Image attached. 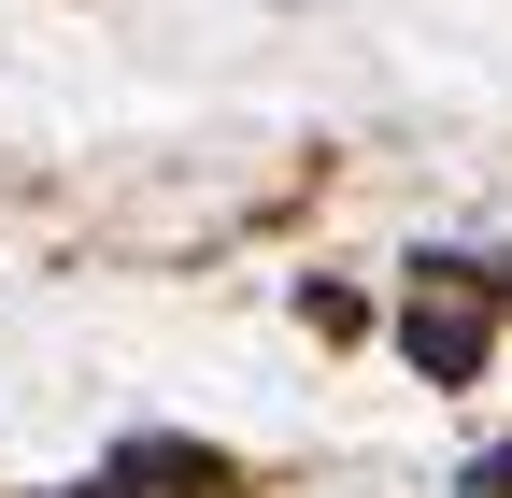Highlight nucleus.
<instances>
[{"label": "nucleus", "instance_id": "1", "mask_svg": "<svg viewBox=\"0 0 512 498\" xmlns=\"http://www.w3.org/2000/svg\"><path fill=\"white\" fill-rule=\"evenodd\" d=\"M399 342H413V370H427V385H470V370H484V342H498V299H484V271L427 257V285H413Z\"/></svg>", "mask_w": 512, "mask_h": 498}, {"label": "nucleus", "instance_id": "2", "mask_svg": "<svg viewBox=\"0 0 512 498\" xmlns=\"http://www.w3.org/2000/svg\"><path fill=\"white\" fill-rule=\"evenodd\" d=\"M470 498H512V442H498V456H470Z\"/></svg>", "mask_w": 512, "mask_h": 498}, {"label": "nucleus", "instance_id": "3", "mask_svg": "<svg viewBox=\"0 0 512 498\" xmlns=\"http://www.w3.org/2000/svg\"><path fill=\"white\" fill-rule=\"evenodd\" d=\"M498 285H512V271H498Z\"/></svg>", "mask_w": 512, "mask_h": 498}]
</instances>
